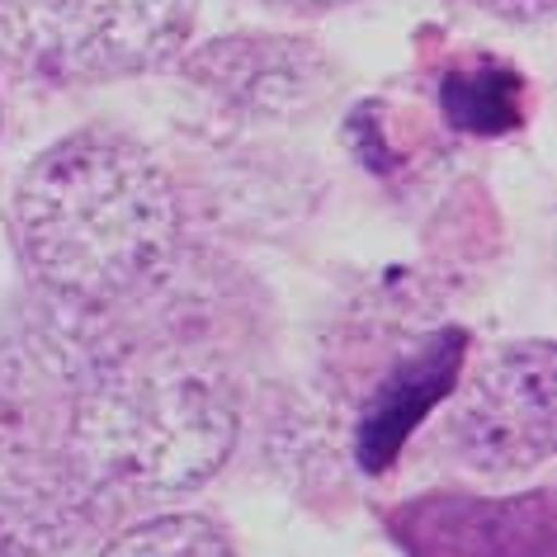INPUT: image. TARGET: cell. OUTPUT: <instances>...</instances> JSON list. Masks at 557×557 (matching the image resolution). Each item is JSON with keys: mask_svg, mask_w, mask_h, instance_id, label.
Wrapping results in <instances>:
<instances>
[{"mask_svg": "<svg viewBox=\"0 0 557 557\" xmlns=\"http://www.w3.org/2000/svg\"><path fill=\"white\" fill-rule=\"evenodd\" d=\"M185 76L222 104L256 119H294L331 90V62L308 38L288 34H227L194 48Z\"/></svg>", "mask_w": 557, "mask_h": 557, "instance_id": "8992f818", "label": "cell"}, {"mask_svg": "<svg viewBox=\"0 0 557 557\" xmlns=\"http://www.w3.org/2000/svg\"><path fill=\"white\" fill-rule=\"evenodd\" d=\"M468 5H478L506 24H543L553 15V0H468Z\"/></svg>", "mask_w": 557, "mask_h": 557, "instance_id": "ba28073f", "label": "cell"}, {"mask_svg": "<svg viewBox=\"0 0 557 557\" xmlns=\"http://www.w3.org/2000/svg\"><path fill=\"white\" fill-rule=\"evenodd\" d=\"M95 557H236V548L208 515L171 510L137 520L119 539H109Z\"/></svg>", "mask_w": 557, "mask_h": 557, "instance_id": "52a82bcc", "label": "cell"}, {"mask_svg": "<svg viewBox=\"0 0 557 557\" xmlns=\"http://www.w3.org/2000/svg\"><path fill=\"white\" fill-rule=\"evenodd\" d=\"M29 274L72 308H109L165 270L180 199L165 165L114 128H81L38 151L10 199Z\"/></svg>", "mask_w": 557, "mask_h": 557, "instance_id": "6da1fadb", "label": "cell"}, {"mask_svg": "<svg viewBox=\"0 0 557 557\" xmlns=\"http://www.w3.org/2000/svg\"><path fill=\"white\" fill-rule=\"evenodd\" d=\"M449 444L482 478H515L557 449V355L548 341L500 345L463 383Z\"/></svg>", "mask_w": 557, "mask_h": 557, "instance_id": "277c9868", "label": "cell"}, {"mask_svg": "<svg viewBox=\"0 0 557 557\" xmlns=\"http://www.w3.org/2000/svg\"><path fill=\"white\" fill-rule=\"evenodd\" d=\"M264 5L298 10V15H322V10H341V5H355V0H264Z\"/></svg>", "mask_w": 557, "mask_h": 557, "instance_id": "9c48e42d", "label": "cell"}, {"mask_svg": "<svg viewBox=\"0 0 557 557\" xmlns=\"http://www.w3.org/2000/svg\"><path fill=\"white\" fill-rule=\"evenodd\" d=\"M62 449L104 515L175 500L232 458V387L194 364L109 369L81 387Z\"/></svg>", "mask_w": 557, "mask_h": 557, "instance_id": "7a4b0ae2", "label": "cell"}, {"mask_svg": "<svg viewBox=\"0 0 557 557\" xmlns=\"http://www.w3.org/2000/svg\"><path fill=\"white\" fill-rule=\"evenodd\" d=\"M100 520L62 440L0 411V557H62Z\"/></svg>", "mask_w": 557, "mask_h": 557, "instance_id": "5b68a950", "label": "cell"}, {"mask_svg": "<svg viewBox=\"0 0 557 557\" xmlns=\"http://www.w3.org/2000/svg\"><path fill=\"white\" fill-rule=\"evenodd\" d=\"M194 0H0V62L48 86H104L175 62Z\"/></svg>", "mask_w": 557, "mask_h": 557, "instance_id": "3957f363", "label": "cell"}]
</instances>
